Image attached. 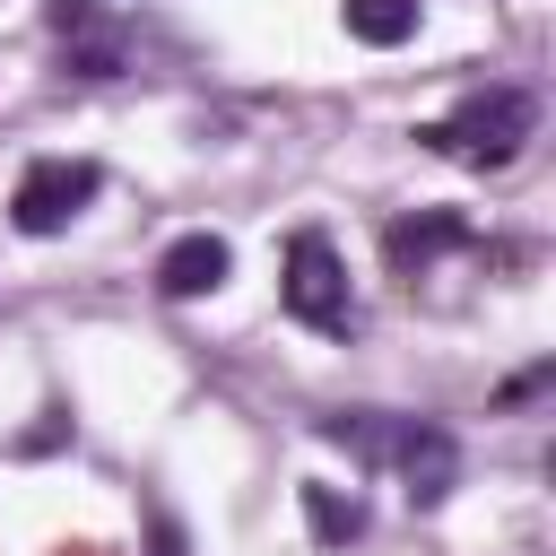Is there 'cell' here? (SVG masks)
<instances>
[{
    "label": "cell",
    "mask_w": 556,
    "mask_h": 556,
    "mask_svg": "<svg viewBox=\"0 0 556 556\" xmlns=\"http://www.w3.org/2000/svg\"><path fill=\"white\" fill-rule=\"evenodd\" d=\"M321 434H330V443H348L356 460H382V452H391V426H374L365 408H348V417H321Z\"/></svg>",
    "instance_id": "9c48e42d"
},
{
    "label": "cell",
    "mask_w": 556,
    "mask_h": 556,
    "mask_svg": "<svg viewBox=\"0 0 556 556\" xmlns=\"http://www.w3.org/2000/svg\"><path fill=\"white\" fill-rule=\"evenodd\" d=\"M452 243H469V226L452 217V208H426V217H391V235H382V252H391V269L400 278H417L434 252H452Z\"/></svg>",
    "instance_id": "8992f818"
},
{
    "label": "cell",
    "mask_w": 556,
    "mask_h": 556,
    "mask_svg": "<svg viewBox=\"0 0 556 556\" xmlns=\"http://www.w3.org/2000/svg\"><path fill=\"white\" fill-rule=\"evenodd\" d=\"M339 17H348V35L374 43V52H391V43L417 35V0H339Z\"/></svg>",
    "instance_id": "52a82bcc"
},
{
    "label": "cell",
    "mask_w": 556,
    "mask_h": 556,
    "mask_svg": "<svg viewBox=\"0 0 556 556\" xmlns=\"http://www.w3.org/2000/svg\"><path fill=\"white\" fill-rule=\"evenodd\" d=\"M96 191H104V174L87 156H35L17 174V191H9V217H17V235H61Z\"/></svg>",
    "instance_id": "3957f363"
},
{
    "label": "cell",
    "mask_w": 556,
    "mask_h": 556,
    "mask_svg": "<svg viewBox=\"0 0 556 556\" xmlns=\"http://www.w3.org/2000/svg\"><path fill=\"white\" fill-rule=\"evenodd\" d=\"M156 556H182V530H174V513H156Z\"/></svg>",
    "instance_id": "8fae6325"
},
{
    "label": "cell",
    "mask_w": 556,
    "mask_h": 556,
    "mask_svg": "<svg viewBox=\"0 0 556 556\" xmlns=\"http://www.w3.org/2000/svg\"><path fill=\"white\" fill-rule=\"evenodd\" d=\"M530 130H539V96H530V87H478V96H460L443 122H426L417 139H426L434 156H452V165H513Z\"/></svg>",
    "instance_id": "6da1fadb"
},
{
    "label": "cell",
    "mask_w": 556,
    "mask_h": 556,
    "mask_svg": "<svg viewBox=\"0 0 556 556\" xmlns=\"http://www.w3.org/2000/svg\"><path fill=\"white\" fill-rule=\"evenodd\" d=\"M70 70H78V78H113V70H122V43H78Z\"/></svg>",
    "instance_id": "30bf717a"
},
{
    "label": "cell",
    "mask_w": 556,
    "mask_h": 556,
    "mask_svg": "<svg viewBox=\"0 0 556 556\" xmlns=\"http://www.w3.org/2000/svg\"><path fill=\"white\" fill-rule=\"evenodd\" d=\"M295 495H304V521H313L321 547H348V539L365 530V504H356V495H339V486H321V478H304Z\"/></svg>",
    "instance_id": "ba28073f"
},
{
    "label": "cell",
    "mask_w": 556,
    "mask_h": 556,
    "mask_svg": "<svg viewBox=\"0 0 556 556\" xmlns=\"http://www.w3.org/2000/svg\"><path fill=\"white\" fill-rule=\"evenodd\" d=\"M226 269H235V243L208 235V226H200V235H174V243L156 252V287H165V295H217Z\"/></svg>",
    "instance_id": "5b68a950"
},
{
    "label": "cell",
    "mask_w": 556,
    "mask_h": 556,
    "mask_svg": "<svg viewBox=\"0 0 556 556\" xmlns=\"http://www.w3.org/2000/svg\"><path fill=\"white\" fill-rule=\"evenodd\" d=\"M382 460L400 469L408 504H443V495L460 486V443H452L443 426H426V417H400V426H391V452H382Z\"/></svg>",
    "instance_id": "277c9868"
},
{
    "label": "cell",
    "mask_w": 556,
    "mask_h": 556,
    "mask_svg": "<svg viewBox=\"0 0 556 556\" xmlns=\"http://www.w3.org/2000/svg\"><path fill=\"white\" fill-rule=\"evenodd\" d=\"M278 295H287V313L313 321V330H356L348 269H339V252H330L321 226H295V235H287V278H278Z\"/></svg>",
    "instance_id": "7a4b0ae2"
}]
</instances>
